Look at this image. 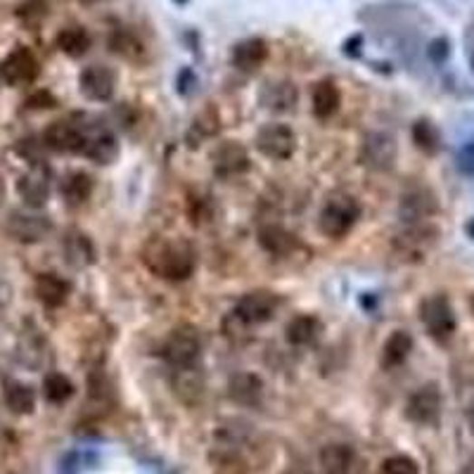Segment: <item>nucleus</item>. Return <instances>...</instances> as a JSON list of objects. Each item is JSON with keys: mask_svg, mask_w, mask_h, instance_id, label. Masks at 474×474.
<instances>
[{"mask_svg": "<svg viewBox=\"0 0 474 474\" xmlns=\"http://www.w3.org/2000/svg\"><path fill=\"white\" fill-rule=\"evenodd\" d=\"M142 264L157 277L180 283L195 273L198 254L183 240H154L142 252Z\"/></svg>", "mask_w": 474, "mask_h": 474, "instance_id": "1", "label": "nucleus"}, {"mask_svg": "<svg viewBox=\"0 0 474 474\" xmlns=\"http://www.w3.org/2000/svg\"><path fill=\"white\" fill-rule=\"evenodd\" d=\"M358 216H361L358 199L339 192V195H333V198L327 199V204L323 207L321 216H318V228H321L323 235L337 240V237H344V235L352 233Z\"/></svg>", "mask_w": 474, "mask_h": 474, "instance_id": "2", "label": "nucleus"}, {"mask_svg": "<svg viewBox=\"0 0 474 474\" xmlns=\"http://www.w3.org/2000/svg\"><path fill=\"white\" fill-rule=\"evenodd\" d=\"M161 356L176 370L195 368L202 356V337L192 325L176 327L161 346Z\"/></svg>", "mask_w": 474, "mask_h": 474, "instance_id": "3", "label": "nucleus"}, {"mask_svg": "<svg viewBox=\"0 0 474 474\" xmlns=\"http://www.w3.org/2000/svg\"><path fill=\"white\" fill-rule=\"evenodd\" d=\"M420 321L425 325L427 334L437 342H449L453 334H456V314H453V306L446 296L434 295L427 296L422 306H420Z\"/></svg>", "mask_w": 474, "mask_h": 474, "instance_id": "4", "label": "nucleus"}, {"mask_svg": "<svg viewBox=\"0 0 474 474\" xmlns=\"http://www.w3.org/2000/svg\"><path fill=\"white\" fill-rule=\"evenodd\" d=\"M86 121H81V117L57 119V121H53L48 129H45L44 142L50 150H55V152L81 154V150H83Z\"/></svg>", "mask_w": 474, "mask_h": 474, "instance_id": "5", "label": "nucleus"}, {"mask_svg": "<svg viewBox=\"0 0 474 474\" xmlns=\"http://www.w3.org/2000/svg\"><path fill=\"white\" fill-rule=\"evenodd\" d=\"M256 148L268 160H290L296 152L295 131L285 123H266L264 129H259V133H256Z\"/></svg>", "mask_w": 474, "mask_h": 474, "instance_id": "6", "label": "nucleus"}, {"mask_svg": "<svg viewBox=\"0 0 474 474\" xmlns=\"http://www.w3.org/2000/svg\"><path fill=\"white\" fill-rule=\"evenodd\" d=\"M406 418L415 425L434 427L441 418V392L437 384H425L406 403Z\"/></svg>", "mask_w": 474, "mask_h": 474, "instance_id": "7", "label": "nucleus"}, {"mask_svg": "<svg viewBox=\"0 0 474 474\" xmlns=\"http://www.w3.org/2000/svg\"><path fill=\"white\" fill-rule=\"evenodd\" d=\"M83 157H88L95 164H111L119 157V142L110 129L100 123L86 121V133H83Z\"/></svg>", "mask_w": 474, "mask_h": 474, "instance_id": "8", "label": "nucleus"}, {"mask_svg": "<svg viewBox=\"0 0 474 474\" xmlns=\"http://www.w3.org/2000/svg\"><path fill=\"white\" fill-rule=\"evenodd\" d=\"M79 86L88 100L107 102L117 91V72L105 64H91L79 74Z\"/></svg>", "mask_w": 474, "mask_h": 474, "instance_id": "9", "label": "nucleus"}, {"mask_svg": "<svg viewBox=\"0 0 474 474\" xmlns=\"http://www.w3.org/2000/svg\"><path fill=\"white\" fill-rule=\"evenodd\" d=\"M41 72L38 67V60L31 55V50L17 48L13 50L5 60L0 62V76L5 81L7 86H26V83H34Z\"/></svg>", "mask_w": 474, "mask_h": 474, "instance_id": "10", "label": "nucleus"}, {"mask_svg": "<svg viewBox=\"0 0 474 474\" xmlns=\"http://www.w3.org/2000/svg\"><path fill=\"white\" fill-rule=\"evenodd\" d=\"M277 308V296L268 290H254L247 292L242 296L237 306H235V315L240 321L249 323V325H261V323L271 321Z\"/></svg>", "mask_w": 474, "mask_h": 474, "instance_id": "11", "label": "nucleus"}, {"mask_svg": "<svg viewBox=\"0 0 474 474\" xmlns=\"http://www.w3.org/2000/svg\"><path fill=\"white\" fill-rule=\"evenodd\" d=\"M211 164H214L216 176L235 179V176L249 171V154L240 142L226 140L221 145H216V150L211 152Z\"/></svg>", "mask_w": 474, "mask_h": 474, "instance_id": "12", "label": "nucleus"}, {"mask_svg": "<svg viewBox=\"0 0 474 474\" xmlns=\"http://www.w3.org/2000/svg\"><path fill=\"white\" fill-rule=\"evenodd\" d=\"M17 192L22 202L29 209H41L50 198V173L44 164L31 167L29 171L17 180Z\"/></svg>", "mask_w": 474, "mask_h": 474, "instance_id": "13", "label": "nucleus"}, {"mask_svg": "<svg viewBox=\"0 0 474 474\" xmlns=\"http://www.w3.org/2000/svg\"><path fill=\"white\" fill-rule=\"evenodd\" d=\"M7 230L15 240L29 245V242H41L44 237H48L53 223H50V218L34 214V211H15L7 221Z\"/></svg>", "mask_w": 474, "mask_h": 474, "instance_id": "14", "label": "nucleus"}, {"mask_svg": "<svg viewBox=\"0 0 474 474\" xmlns=\"http://www.w3.org/2000/svg\"><path fill=\"white\" fill-rule=\"evenodd\" d=\"M363 161L370 169H377V171H387V169L394 167L396 161V140L394 136L389 133H370L365 136L363 142V152H361Z\"/></svg>", "mask_w": 474, "mask_h": 474, "instance_id": "15", "label": "nucleus"}, {"mask_svg": "<svg viewBox=\"0 0 474 474\" xmlns=\"http://www.w3.org/2000/svg\"><path fill=\"white\" fill-rule=\"evenodd\" d=\"M228 394L240 406H259L264 401V380L254 372H237L228 384Z\"/></svg>", "mask_w": 474, "mask_h": 474, "instance_id": "16", "label": "nucleus"}, {"mask_svg": "<svg viewBox=\"0 0 474 474\" xmlns=\"http://www.w3.org/2000/svg\"><path fill=\"white\" fill-rule=\"evenodd\" d=\"M268 60V44L264 38H247L233 48V64L240 72L252 74Z\"/></svg>", "mask_w": 474, "mask_h": 474, "instance_id": "17", "label": "nucleus"}, {"mask_svg": "<svg viewBox=\"0 0 474 474\" xmlns=\"http://www.w3.org/2000/svg\"><path fill=\"white\" fill-rule=\"evenodd\" d=\"M261 102L266 110L285 114V111L295 110V105L299 102V91L292 81H273L261 92Z\"/></svg>", "mask_w": 474, "mask_h": 474, "instance_id": "18", "label": "nucleus"}, {"mask_svg": "<svg viewBox=\"0 0 474 474\" xmlns=\"http://www.w3.org/2000/svg\"><path fill=\"white\" fill-rule=\"evenodd\" d=\"M439 202L430 190H413L408 192L403 202H401V216L408 223H422L425 218L437 214Z\"/></svg>", "mask_w": 474, "mask_h": 474, "instance_id": "19", "label": "nucleus"}, {"mask_svg": "<svg viewBox=\"0 0 474 474\" xmlns=\"http://www.w3.org/2000/svg\"><path fill=\"white\" fill-rule=\"evenodd\" d=\"M34 287H36L38 299L50 308L62 306V304L69 299V292H72L67 280L62 276H57V273H41V276L36 277V285H34Z\"/></svg>", "mask_w": 474, "mask_h": 474, "instance_id": "20", "label": "nucleus"}, {"mask_svg": "<svg viewBox=\"0 0 474 474\" xmlns=\"http://www.w3.org/2000/svg\"><path fill=\"white\" fill-rule=\"evenodd\" d=\"M342 105V92L333 79H323L314 86L311 92V107L318 119H330Z\"/></svg>", "mask_w": 474, "mask_h": 474, "instance_id": "21", "label": "nucleus"}, {"mask_svg": "<svg viewBox=\"0 0 474 474\" xmlns=\"http://www.w3.org/2000/svg\"><path fill=\"white\" fill-rule=\"evenodd\" d=\"M356 462V450L349 444H327L321 450L323 474H349Z\"/></svg>", "mask_w": 474, "mask_h": 474, "instance_id": "22", "label": "nucleus"}, {"mask_svg": "<svg viewBox=\"0 0 474 474\" xmlns=\"http://www.w3.org/2000/svg\"><path fill=\"white\" fill-rule=\"evenodd\" d=\"M321 333L323 323L315 315H296L290 321L287 330H285V337H287L292 346H308L321 337Z\"/></svg>", "mask_w": 474, "mask_h": 474, "instance_id": "23", "label": "nucleus"}, {"mask_svg": "<svg viewBox=\"0 0 474 474\" xmlns=\"http://www.w3.org/2000/svg\"><path fill=\"white\" fill-rule=\"evenodd\" d=\"M3 401L15 415H31L36 408V392L24 382H5L3 387Z\"/></svg>", "mask_w": 474, "mask_h": 474, "instance_id": "24", "label": "nucleus"}, {"mask_svg": "<svg viewBox=\"0 0 474 474\" xmlns=\"http://www.w3.org/2000/svg\"><path fill=\"white\" fill-rule=\"evenodd\" d=\"M431 245H434V230H430L427 226H420V223H413L411 230L399 235V240H396V247L401 249V254L413 256V259H420Z\"/></svg>", "mask_w": 474, "mask_h": 474, "instance_id": "25", "label": "nucleus"}, {"mask_svg": "<svg viewBox=\"0 0 474 474\" xmlns=\"http://www.w3.org/2000/svg\"><path fill=\"white\" fill-rule=\"evenodd\" d=\"M92 176L86 171L69 173L62 183V195L67 199L69 207H83L92 195Z\"/></svg>", "mask_w": 474, "mask_h": 474, "instance_id": "26", "label": "nucleus"}, {"mask_svg": "<svg viewBox=\"0 0 474 474\" xmlns=\"http://www.w3.org/2000/svg\"><path fill=\"white\" fill-rule=\"evenodd\" d=\"M259 245L273 256H285V254L295 252L296 240L290 230L280 228V226H264L259 230Z\"/></svg>", "mask_w": 474, "mask_h": 474, "instance_id": "27", "label": "nucleus"}, {"mask_svg": "<svg viewBox=\"0 0 474 474\" xmlns=\"http://www.w3.org/2000/svg\"><path fill=\"white\" fill-rule=\"evenodd\" d=\"M413 352V337L406 330H396L389 334V339L384 342V353L382 363L384 368H396V365L406 363V358Z\"/></svg>", "mask_w": 474, "mask_h": 474, "instance_id": "28", "label": "nucleus"}, {"mask_svg": "<svg viewBox=\"0 0 474 474\" xmlns=\"http://www.w3.org/2000/svg\"><path fill=\"white\" fill-rule=\"evenodd\" d=\"M57 48L67 57H83L91 50V36L83 26H67L57 34Z\"/></svg>", "mask_w": 474, "mask_h": 474, "instance_id": "29", "label": "nucleus"}, {"mask_svg": "<svg viewBox=\"0 0 474 474\" xmlns=\"http://www.w3.org/2000/svg\"><path fill=\"white\" fill-rule=\"evenodd\" d=\"M44 396L55 406L67 403L74 396V382L67 375H62V372H50L44 380Z\"/></svg>", "mask_w": 474, "mask_h": 474, "instance_id": "30", "label": "nucleus"}, {"mask_svg": "<svg viewBox=\"0 0 474 474\" xmlns=\"http://www.w3.org/2000/svg\"><path fill=\"white\" fill-rule=\"evenodd\" d=\"M411 133H413L415 145H418L422 152L437 154L439 148H441V133H439V129L430 119H418V121L413 123V131H411Z\"/></svg>", "mask_w": 474, "mask_h": 474, "instance_id": "31", "label": "nucleus"}, {"mask_svg": "<svg viewBox=\"0 0 474 474\" xmlns=\"http://www.w3.org/2000/svg\"><path fill=\"white\" fill-rule=\"evenodd\" d=\"M111 50H114L117 55L126 57V60L131 62L142 60V55H145V45H142L140 41L126 29H119L111 34Z\"/></svg>", "mask_w": 474, "mask_h": 474, "instance_id": "32", "label": "nucleus"}, {"mask_svg": "<svg viewBox=\"0 0 474 474\" xmlns=\"http://www.w3.org/2000/svg\"><path fill=\"white\" fill-rule=\"evenodd\" d=\"M382 474H420L418 462L413 458L408 456H392L382 462V468H380Z\"/></svg>", "mask_w": 474, "mask_h": 474, "instance_id": "33", "label": "nucleus"}, {"mask_svg": "<svg viewBox=\"0 0 474 474\" xmlns=\"http://www.w3.org/2000/svg\"><path fill=\"white\" fill-rule=\"evenodd\" d=\"M456 169L468 176V179H474V142H465L460 150L456 152Z\"/></svg>", "mask_w": 474, "mask_h": 474, "instance_id": "34", "label": "nucleus"}, {"mask_svg": "<svg viewBox=\"0 0 474 474\" xmlns=\"http://www.w3.org/2000/svg\"><path fill=\"white\" fill-rule=\"evenodd\" d=\"M427 55H430V60L434 62V64H444L450 55L449 38H444V36L434 38V41L430 44V48H427Z\"/></svg>", "mask_w": 474, "mask_h": 474, "instance_id": "35", "label": "nucleus"}, {"mask_svg": "<svg viewBox=\"0 0 474 474\" xmlns=\"http://www.w3.org/2000/svg\"><path fill=\"white\" fill-rule=\"evenodd\" d=\"M26 105L36 107V110H45V107H55L57 100H55V95H50L48 91H38V92H34L29 100H26Z\"/></svg>", "mask_w": 474, "mask_h": 474, "instance_id": "36", "label": "nucleus"}, {"mask_svg": "<svg viewBox=\"0 0 474 474\" xmlns=\"http://www.w3.org/2000/svg\"><path fill=\"white\" fill-rule=\"evenodd\" d=\"M465 230H468V235H469V237H472V240H474V218H472V221L468 223V226H465Z\"/></svg>", "mask_w": 474, "mask_h": 474, "instance_id": "37", "label": "nucleus"}, {"mask_svg": "<svg viewBox=\"0 0 474 474\" xmlns=\"http://www.w3.org/2000/svg\"><path fill=\"white\" fill-rule=\"evenodd\" d=\"M3 198H5V183L0 179V202H3Z\"/></svg>", "mask_w": 474, "mask_h": 474, "instance_id": "38", "label": "nucleus"}, {"mask_svg": "<svg viewBox=\"0 0 474 474\" xmlns=\"http://www.w3.org/2000/svg\"><path fill=\"white\" fill-rule=\"evenodd\" d=\"M469 69H472V74H474V53L469 55Z\"/></svg>", "mask_w": 474, "mask_h": 474, "instance_id": "39", "label": "nucleus"}, {"mask_svg": "<svg viewBox=\"0 0 474 474\" xmlns=\"http://www.w3.org/2000/svg\"><path fill=\"white\" fill-rule=\"evenodd\" d=\"M469 306H472V311H474V295H472V299H469Z\"/></svg>", "mask_w": 474, "mask_h": 474, "instance_id": "40", "label": "nucleus"}]
</instances>
